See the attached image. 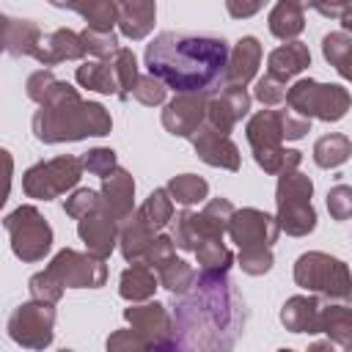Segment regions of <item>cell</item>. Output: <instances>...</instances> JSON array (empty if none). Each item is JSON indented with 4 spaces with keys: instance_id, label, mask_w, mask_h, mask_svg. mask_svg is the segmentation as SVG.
I'll list each match as a JSON object with an SVG mask.
<instances>
[{
    "instance_id": "277c9868",
    "label": "cell",
    "mask_w": 352,
    "mask_h": 352,
    "mask_svg": "<svg viewBox=\"0 0 352 352\" xmlns=\"http://www.w3.org/2000/svg\"><path fill=\"white\" fill-rule=\"evenodd\" d=\"M245 135L253 148V160L264 173L278 176V173L300 168L302 154L297 148H283L280 110H258L256 116H250Z\"/></svg>"
},
{
    "instance_id": "3957f363",
    "label": "cell",
    "mask_w": 352,
    "mask_h": 352,
    "mask_svg": "<svg viewBox=\"0 0 352 352\" xmlns=\"http://www.w3.org/2000/svg\"><path fill=\"white\" fill-rule=\"evenodd\" d=\"M113 129L110 113L99 102L80 99L77 88L58 80L33 116V135L41 143H66L82 138H104Z\"/></svg>"
},
{
    "instance_id": "30bf717a",
    "label": "cell",
    "mask_w": 352,
    "mask_h": 352,
    "mask_svg": "<svg viewBox=\"0 0 352 352\" xmlns=\"http://www.w3.org/2000/svg\"><path fill=\"white\" fill-rule=\"evenodd\" d=\"M8 336L28 349H44L52 344V327H55V308L44 300L22 302L8 316Z\"/></svg>"
},
{
    "instance_id": "5b68a950",
    "label": "cell",
    "mask_w": 352,
    "mask_h": 352,
    "mask_svg": "<svg viewBox=\"0 0 352 352\" xmlns=\"http://www.w3.org/2000/svg\"><path fill=\"white\" fill-rule=\"evenodd\" d=\"M314 182L300 170L278 173L275 204H278V226L289 236H305L316 228V209L311 204Z\"/></svg>"
},
{
    "instance_id": "4dcf8cb0",
    "label": "cell",
    "mask_w": 352,
    "mask_h": 352,
    "mask_svg": "<svg viewBox=\"0 0 352 352\" xmlns=\"http://www.w3.org/2000/svg\"><path fill=\"white\" fill-rule=\"evenodd\" d=\"M322 55L330 66H336V72L352 82V36L346 30L338 33H327L322 38Z\"/></svg>"
},
{
    "instance_id": "7402d4cb",
    "label": "cell",
    "mask_w": 352,
    "mask_h": 352,
    "mask_svg": "<svg viewBox=\"0 0 352 352\" xmlns=\"http://www.w3.org/2000/svg\"><path fill=\"white\" fill-rule=\"evenodd\" d=\"M322 302L314 294H294L280 308V322L292 333H319Z\"/></svg>"
},
{
    "instance_id": "44dd1931",
    "label": "cell",
    "mask_w": 352,
    "mask_h": 352,
    "mask_svg": "<svg viewBox=\"0 0 352 352\" xmlns=\"http://www.w3.org/2000/svg\"><path fill=\"white\" fill-rule=\"evenodd\" d=\"M118 6V30L121 36L140 41L151 33L154 16H157V3L154 0H116Z\"/></svg>"
},
{
    "instance_id": "603a6c76",
    "label": "cell",
    "mask_w": 352,
    "mask_h": 352,
    "mask_svg": "<svg viewBox=\"0 0 352 352\" xmlns=\"http://www.w3.org/2000/svg\"><path fill=\"white\" fill-rule=\"evenodd\" d=\"M157 286H160L157 270L151 264H146V261H129V267L118 278V294L124 300H129V302L151 300Z\"/></svg>"
},
{
    "instance_id": "f907efd6",
    "label": "cell",
    "mask_w": 352,
    "mask_h": 352,
    "mask_svg": "<svg viewBox=\"0 0 352 352\" xmlns=\"http://www.w3.org/2000/svg\"><path fill=\"white\" fill-rule=\"evenodd\" d=\"M176 256V242H173V236H168V234H160V236H154V242L148 245V250H146V264H151L154 270H160L165 261H170Z\"/></svg>"
},
{
    "instance_id": "f5cc1de1",
    "label": "cell",
    "mask_w": 352,
    "mask_h": 352,
    "mask_svg": "<svg viewBox=\"0 0 352 352\" xmlns=\"http://www.w3.org/2000/svg\"><path fill=\"white\" fill-rule=\"evenodd\" d=\"M267 0H226V11L234 16V19H248L253 14H258L264 8Z\"/></svg>"
},
{
    "instance_id": "9a60e30c",
    "label": "cell",
    "mask_w": 352,
    "mask_h": 352,
    "mask_svg": "<svg viewBox=\"0 0 352 352\" xmlns=\"http://www.w3.org/2000/svg\"><path fill=\"white\" fill-rule=\"evenodd\" d=\"M248 110L250 94L245 91V85H223V91H214L206 99V124L228 135L236 121L248 116Z\"/></svg>"
},
{
    "instance_id": "4fadbf2b",
    "label": "cell",
    "mask_w": 352,
    "mask_h": 352,
    "mask_svg": "<svg viewBox=\"0 0 352 352\" xmlns=\"http://www.w3.org/2000/svg\"><path fill=\"white\" fill-rule=\"evenodd\" d=\"M228 234L231 242H236V248H272V242H278L280 226L278 217L261 212V209H236L231 223H228Z\"/></svg>"
},
{
    "instance_id": "d6986e66",
    "label": "cell",
    "mask_w": 352,
    "mask_h": 352,
    "mask_svg": "<svg viewBox=\"0 0 352 352\" xmlns=\"http://www.w3.org/2000/svg\"><path fill=\"white\" fill-rule=\"evenodd\" d=\"M102 209H107L118 223H124L135 212V179L129 170L116 168L102 179Z\"/></svg>"
},
{
    "instance_id": "e575fe53",
    "label": "cell",
    "mask_w": 352,
    "mask_h": 352,
    "mask_svg": "<svg viewBox=\"0 0 352 352\" xmlns=\"http://www.w3.org/2000/svg\"><path fill=\"white\" fill-rule=\"evenodd\" d=\"M138 212H140V217H143L154 231H162V228L173 220V198H170L168 187L154 190V192L143 201V206H140Z\"/></svg>"
},
{
    "instance_id": "9f6ffc18",
    "label": "cell",
    "mask_w": 352,
    "mask_h": 352,
    "mask_svg": "<svg viewBox=\"0 0 352 352\" xmlns=\"http://www.w3.org/2000/svg\"><path fill=\"white\" fill-rule=\"evenodd\" d=\"M341 300H344V302H346V305H349V308H352V292H349V294H346V297H341Z\"/></svg>"
},
{
    "instance_id": "52a82bcc",
    "label": "cell",
    "mask_w": 352,
    "mask_h": 352,
    "mask_svg": "<svg viewBox=\"0 0 352 352\" xmlns=\"http://www.w3.org/2000/svg\"><path fill=\"white\" fill-rule=\"evenodd\" d=\"M289 110L305 118H322V121H341L352 104V96L346 88L336 82H316L311 77L297 80L286 94Z\"/></svg>"
},
{
    "instance_id": "c3c4849f",
    "label": "cell",
    "mask_w": 352,
    "mask_h": 352,
    "mask_svg": "<svg viewBox=\"0 0 352 352\" xmlns=\"http://www.w3.org/2000/svg\"><path fill=\"white\" fill-rule=\"evenodd\" d=\"M327 212L333 220H349L352 217V187L346 184H336L327 192Z\"/></svg>"
},
{
    "instance_id": "5bb4252c",
    "label": "cell",
    "mask_w": 352,
    "mask_h": 352,
    "mask_svg": "<svg viewBox=\"0 0 352 352\" xmlns=\"http://www.w3.org/2000/svg\"><path fill=\"white\" fill-rule=\"evenodd\" d=\"M206 99L209 94H176L162 110L165 132L176 138H192L206 124Z\"/></svg>"
},
{
    "instance_id": "83f0119b",
    "label": "cell",
    "mask_w": 352,
    "mask_h": 352,
    "mask_svg": "<svg viewBox=\"0 0 352 352\" xmlns=\"http://www.w3.org/2000/svg\"><path fill=\"white\" fill-rule=\"evenodd\" d=\"M270 33L280 41H294L305 28V6L297 0H278L270 11Z\"/></svg>"
},
{
    "instance_id": "ba28073f",
    "label": "cell",
    "mask_w": 352,
    "mask_h": 352,
    "mask_svg": "<svg viewBox=\"0 0 352 352\" xmlns=\"http://www.w3.org/2000/svg\"><path fill=\"white\" fill-rule=\"evenodd\" d=\"M85 165L80 157L63 154L47 162H36L22 173V190L28 198L36 201H52L58 195H63L66 190L77 187L80 176H82Z\"/></svg>"
},
{
    "instance_id": "60d3db41",
    "label": "cell",
    "mask_w": 352,
    "mask_h": 352,
    "mask_svg": "<svg viewBox=\"0 0 352 352\" xmlns=\"http://www.w3.org/2000/svg\"><path fill=\"white\" fill-rule=\"evenodd\" d=\"M173 242H176V248L192 250V253H195V248L201 245V234H198V226H195V214H192L190 209H184V212L176 214V220H173Z\"/></svg>"
},
{
    "instance_id": "816d5d0a",
    "label": "cell",
    "mask_w": 352,
    "mask_h": 352,
    "mask_svg": "<svg viewBox=\"0 0 352 352\" xmlns=\"http://www.w3.org/2000/svg\"><path fill=\"white\" fill-rule=\"evenodd\" d=\"M280 129L283 140H300L305 138V132H311V118L297 116L294 110H280Z\"/></svg>"
},
{
    "instance_id": "7a4b0ae2",
    "label": "cell",
    "mask_w": 352,
    "mask_h": 352,
    "mask_svg": "<svg viewBox=\"0 0 352 352\" xmlns=\"http://www.w3.org/2000/svg\"><path fill=\"white\" fill-rule=\"evenodd\" d=\"M228 44L206 33L165 30L146 44V69L176 94H214L226 85Z\"/></svg>"
},
{
    "instance_id": "7dc6e473",
    "label": "cell",
    "mask_w": 352,
    "mask_h": 352,
    "mask_svg": "<svg viewBox=\"0 0 352 352\" xmlns=\"http://www.w3.org/2000/svg\"><path fill=\"white\" fill-rule=\"evenodd\" d=\"M82 165H85V170L88 173H94V176H110L116 168H118V162H116V151L113 148H91L85 157H82Z\"/></svg>"
},
{
    "instance_id": "836d02e7",
    "label": "cell",
    "mask_w": 352,
    "mask_h": 352,
    "mask_svg": "<svg viewBox=\"0 0 352 352\" xmlns=\"http://www.w3.org/2000/svg\"><path fill=\"white\" fill-rule=\"evenodd\" d=\"M168 192H170V198H173L176 204L192 206V204L206 201L209 184H206V179H201V176H195V173H182V176H173V179L168 182Z\"/></svg>"
},
{
    "instance_id": "7c38bea8",
    "label": "cell",
    "mask_w": 352,
    "mask_h": 352,
    "mask_svg": "<svg viewBox=\"0 0 352 352\" xmlns=\"http://www.w3.org/2000/svg\"><path fill=\"white\" fill-rule=\"evenodd\" d=\"M124 319L140 330L148 341L151 349H176V324H173V314L162 305V302H132L129 308H124Z\"/></svg>"
},
{
    "instance_id": "e0dca14e",
    "label": "cell",
    "mask_w": 352,
    "mask_h": 352,
    "mask_svg": "<svg viewBox=\"0 0 352 352\" xmlns=\"http://www.w3.org/2000/svg\"><path fill=\"white\" fill-rule=\"evenodd\" d=\"M118 231H121V223L102 206L96 212L80 217V223H77V234L85 242L88 253H94L99 258H107L113 253V248L118 242Z\"/></svg>"
},
{
    "instance_id": "6da1fadb",
    "label": "cell",
    "mask_w": 352,
    "mask_h": 352,
    "mask_svg": "<svg viewBox=\"0 0 352 352\" xmlns=\"http://www.w3.org/2000/svg\"><path fill=\"white\" fill-rule=\"evenodd\" d=\"M176 349H231L242 336L248 308L228 272H198L184 294H173Z\"/></svg>"
},
{
    "instance_id": "7bdbcfd3",
    "label": "cell",
    "mask_w": 352,
    "mask_h": 352,
    "mask_svg": "<svg viewBox=\"0 0 352 352\" xmlns=\"http://www.w3.org/2000/svg\"><path fill=\"white\" fill-rule=\"evenodd\" d=\"M99 206H102V192L88 190V187L74 190V192L63 201L66 214H69V217H74V220H80V217H85V214H91V212H96Z\"/></svg>"
},
{
    "instance_id": "f6af8a7d",
    "label": "cell",
    "mask_w": 352,
    "mask_h": 352,
    "mask_svg": "<svg viewBox=\"0 0 352 352\" xmlns=\"http://www.w3.org/2000/svg\"><path fill=\"white\" fill-rule=\"evenodd\" d=\"M165 91H168V85H165L162 80H157L154 74H143V77L138 80L132 96H135L140 104H146V107H157V104L165 102Z\"/></svg>"
},
{
    "instance_id": "db71d44e",
    "label": "cell",
    "mask_w": 352,
    "mask_h": 352,
    "mask_svg": "<svg viewBox=\"0 0 352 352\" xmlns=\"http://www.w3.org/2000/svg\"><path fill=\"white\" fill-rule=\"evenodd\" d=\"M352 6V0H311V8H316L327 19H341V14Z\"/></svg>"
},
{
    "instance_id": "484cf974",
    "label": "cell",
    "mask_w": 352,
    "mask_h": 352,
    "mask_svg": "<svg viewBox=\"0 0 352 352\" xmlns=\"http://www.w3.org/2000/svg\"><path fill=\"white\" fill-rule=\"evenodd\" d=\"M3 47L8 55L14 58H22V55H30L36 52V44L41 38V30L36 22L30 19H16V16H3Z\"/></svg>"
},
{
    "instance_id": "2e32d148",
    "label": "cell",
    "mask_w": 352,
    "mask_h": 352,
    "mask_svg": "<svg viewBox=\"0 0 352 352\" xmlns=\"http://www.w3.org/2000/svg\"><path fill=\"white\" fill-rule=\"evenodd\" d=\"M190 140H192L198 160H204L206 165L223 168V170H239V148L226 132L204 124Z\"/></svg>"
},
{
    "instance_id": "1f68e13d",
    "label": "cell",
    "mask_w": 352,
    "mask_h": 352,
    "mask_svg": "<svg viewBox=\"0 0 352 352\" xmlns=\"http://www.w3.org/2000/svg\"><path fill=\"white\" fill-rule=\"evenodd\" d=\"M352 154V140L341 132H330V135H322L316 143H314V162L319 168H338L349 160Z\"/></svg>"
},
{
    "instance_id": "4316f807",
    "label": "cell",
    "mask_w": 352,
    "mask_h": 352,
    "mask_svg": "<svg viewBox=\"0 0 352 352\" xmlns=\"http://www.w3.org/2000/svg\"><path fill=\"white\" fill-rule=\"evenodd\" d=\"M311 66V52H308V47L302 44V41H286V44H280L278 50H272L270 52V58H267V72L270 74H275V77H280V80H292V77H297L302 69H308Z\"/></svg>"
},
{
    "instance_id": "cb8c5ba5",
    "label": "cell",
    "mask_w": 352,
    "mask_h": 352,
    "mask_svg": "<svg viewBox=\"0 0 352 352\" xmlns=\"http://www.w3.org/2000/svg\"><path fill=\"white\" fill-rule=\"evenodd\" d=\"M319 333L338 344V349H352V308L344 300H327L319 311Z\"/></svg>"
},
{
    "instance_id": "8fae6325",
    "label": "cell",
    "mask_w": 352,
    "mask_h": 352,
    "mask_svg": "<svg viewBox=\"0 0 352 352\" xmlns=\"http://www.w3.org/2000/svg\"><path fill=\"white\" fill-rule=\"evenodd\" d=\"M50 270L63 280L66 289H99L107 280L104 258L94 253H77L72 248H63L52 256Z\"/></svg>"
},
{
    "instance_id": "ffe728a7",
    "label": "cell",
    "mask_w": 352,
    "mask_h": 352,
    "mask_svg": "<svg viewBox=\"0 0 352 352\" xmlns=\"http://www.w3.org/2000/svg\"><path fill=\"white\" fill-rule=\"evenodd\" d=\"M261 63V44L256 36H242L231 55H228V66H226V85H248Z\"/></svg>"
},
{
    "instance_id": "ac0fdd59",
    "label": "cell",
    "mask_w": 352,
    "mask_h": 352,
    "mask_svg": "<svg viewBox=\"0 0 352 352\" xmlns=\"http://www.w3.org/2000/svg\"><path fill=\"white\" fill-rule=\"evenodd\" d=\"M85 52V41L80 33L69 30V28H58L52 33H41L38 44H36V52L33 58L41 63V66H55L60 60H80Z\"/></svg>"
},
{
    "instance_id": "f1b7e54d",
    "label": "cell",
    "mask_w": 352,
    "mask_h": 352,
    "mask_svg": "<svg viewBox=\"0 0 352 352\" xmlns=\"http://www.w3.org/2000/svg\"><path fill=\"white\" fill-rule=\"evenodd\" d=\"M234 204L228 198H212L206 201V206L201 212H192L195 214V226H198V234H201V242L206 239H223V234L228 231V223L234 217Z\"/></svg>"
},
{
    "instance_id": "74e56055",
    "label": "cell",
    "mask_w": 352,
    "mask_h": 352,
    "mask_svg": "<svg viewBox=\"0 0 352 352\" xmlns=\"http://www.w3.org/2000/svg\"><path fill=\"white\" fill-rule=\"evenodd\" d=\"M113 69H116V77H118V99H129L140 74H138V60H135V52L121 47L113 58Z\"/></svg>"
},
{
    "instance_id": "f35d334b",
    "label": "cell",
    "mask_w": 352,
    "mask_h": 352,
    "mask_svg": "<svg viewBox=\"0 0 352 352\" xmlns=\"http://www.w3.org/2000/svg\"><path fill=\"white\" fill-rule=\"evenodd\" d=\"M82 41H85V52L99 58V60H110L116 58V52L121 50L118 47V36L113 30H96V28H85L82 33Z\"/></svg>"
},
{
    "instance_id": "11a10c76",
    "label": "cell",
    "mask_w": 352,
    "mask_h": 352,
    "mask_svg": "<svg viewBox=\"0 0 352 352\" xmlns=\"http://www.w3.org/2000/svg\"><path fill=\"white\" fill-rule=\"evenodd\" d=\"M50 3H52V6H58V8H69V3H72V0H50Z\"/></svg>"
},
{
    "instance_id": "f546056e",
    "label": "cell",
    "mask_w": 352,
    "mask_h": 352,
    "mask_svg": "<svg viewBox=\"0 0 352 352\" xmlns=\"http://www.w3.org/2000/svg\"><path fill=\"white\" fill-rule=\"evenodd\" d=\"M77 82L88 91H99V94H116L118 96V77L110 60H85L77 66L74 72Z\"/></svg>"
},
{
    "instance_id": "d6a6232c",
    "label": "cell",
    "mask_w": 352,
    "mask_h": 352,
    "mask_svg": "<svg viewBox=\"0 0 352 352\" xmlns=\"http://www.w3.org/2000/svg\"><path fill=\"white\" fill-rule=\"evenodd\" d=\"M69 8L77 11L88 22V28L113 30V25H118V6H116V0H72Z\"/></svg>"
},
{
    "instance_id": "bcb514c9",
    "label": "cell",
    "mask_w": 352,
    "mask_h": 352,
    "mask_svg": "<svg viewBox=\"0 0 352 352\" xmlns=\"http://www.w3.org/2000/svg\"><path fill=\"white\" fill-rule=\"evenodd\" d=\"M107 349L110 352H140V349H151L146 336L135 327H124V330H116L110 338H107Z\"/></svg>"
},
{
    "instance_id": "ee69618b",
    "label": "cell",
    "mask_w": 352,
    "mask_h": 352,
    "mask_svg": "<svg viewBox=\"0 0 352 352\" xmlns=\"http://www.w3.org/2000/svg\"><path fill=\"white\" fill-rule=\"evenodd\" d=\"M272 250L258 245V248H239V267L245 275H264L272 270Z\"/></svg>"
},
{
    "instance_id": "9c48e42d",
    "label": "cell",
    "mask_w": 352,
    "mask_h": 352,
    "mask_svg": "<svg viewBox=\"0 0 352 352\" xmlns=\"http://www.w3.org/2000/svg\"><path fill=\"white\" fill-rule=\"evenodd\" d=\"M8 236H11V250L22 261H41L50 248H52V228L41 217L36 206H16L11 214L3 220Z\"/></svg>"
},
{
    "instance_id": "d4e9b609",
    "label": "cell",
    "mask_w": 352,
    "mask_h": 352,
    "mask_svg": "<svg viewBox=\"0 0 352 352\" xmlns=\"http://www.w3.org/2000/svg\"><path fill=\"white\" fill-rule=\"evenodd\" d=\"M154 242V228L140 217V212L135 209L124 223H121V231H118V248H121V256L126 261H140L146 258V250L148 245Z\"/></svg>"
},
{
    "instance_id": "b9f144b4",
    "label": "cell",
    "mask_w": 352,
    "mask_h": 352,
    "mask_svg": "<svg viewBox=\"0 0 352 352\" xmlns=\"http://www.w3.org/2000/svg\"><path fill=\"white\" fill-rule=\"evenodd\" d=\"M286 94H289V88H286V80H280V77H275V74H264V77H258L256 80V88H253V96L264 104V107H275V104H280V102H286Z\"/></svg>"
},
{
    "instance_id": "681fc988",
    "label": "cell",
    "mask_w": 352,
    "mask_h": 352,
    "mask_svg": "<svg viewBox=\"0 0 352 352\" xmlns=\"http://www.w3.org/2000/svg\"><path fill=\"white\" fill-rule=\"evenodd\" d=\"M55 82H58V77H55L50 69H38V72H33V74L28 77V82H25L28 99H33L36 104H41V102L50 96V91L55 88Z\"/></svg>"
},
{
    "instance_id": "8d00e7d4",
    "label": "cell",
    "mask_w": 352,
    "mask_h": 352,
    "mask_svg": "<svg viewBox=\"0 0 352 352\" xmlns=\"http://www.w3.org/2000/svg\"><path fill=\"white\" fill-rule=\"evenodd\" d=\"M198 264L204 272H228L234 264V253L223 245V239H206L195 248Z\"/></svg>"
},
{
    "instance_id": "d590c367",
    "label": "cell",
    "mask_w": 352,
    "mask_h": 352,
    "mask_svg": "<svg viewBox=\"0 0 352 352\" xmlns=\"http://www.w3.org/2000/svg\"><path fill=\"white\" fill-rule=\"evenodd\" d=\"M157 278H160V286L168 289L170 294H184V292L195 283L198 272H195L187 261H182V258L173 256L170 261H165V264L157 270Z\"/></svg>"
},
{
    "instance_id": "8992f818",
    "label": "cell",
    "mask_w": 352,
    "mask_h": 352,
    "mask_svg": "<svg viewBox=\"0 0 352 352\" xmlns=\"http://www.w3.org/2000/svg\"><path fill=\"white\" fill-rule=\"evenodd\" d=\"M294 283L327 300H341L352 292V272L341 258L308 250L294 261Z\"/></svg>"
},
{
    "instance_id": "ab89813d",
    "label": "cell",
    "mask_w": 352,
    "mask_h": 352,
    "mask_svg": "<svg viewBox=\"0 0 352 352\" xmlns=\"http://www.w3.org/2000/svg\"><path fill=\"white\" fill-rule=\"evenodd\" d=\"M63 280L47 267L44 272H36V275H30V280H28V292H30V297L33 300H44V302H58L60 297H63Z\"/></svg>"
}]
</instances>
